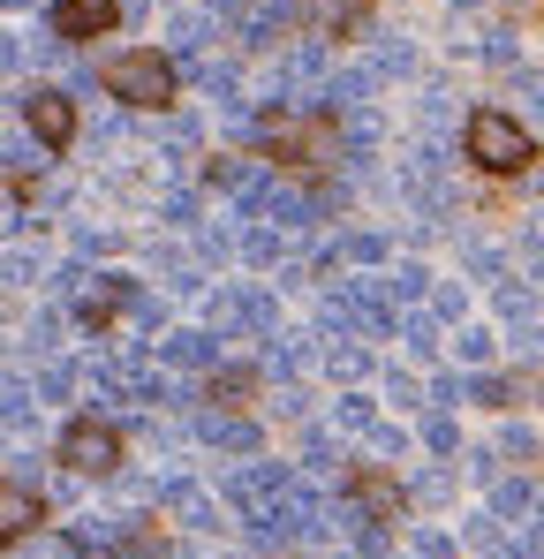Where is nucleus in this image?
Here are the masks:
<instances>
[{
	"label": "nucleus",
	"mask_w": 544,
	"mask_h": 559,
	"mask_svg": "<svg viewBox=\"0 0 544 559\" xmlns=\"http://www.w3.org/2000/svg\"><path fill=\"white\" fill-rule=\"evenodd\" d=\"M461 136H469V159H476L484 175H530V167H537V144H530V129H522L515 114H492V106H484V114H469Z\"/></svg>",
	"instance_id": "f257e3e1"
},
{
	"label": "nucleus",
	"mask_w": 544,
	"mask_h": 559,
	"mask_svg": "<svg viewBox=\"0 0 544 559\" xmlns=\"http://www.w3.org/2000/svg\"><path fill=\"white\" fill-rule=\"evenodd\" d=\"M159 212H167V219H175V227H189V219H197V197H181V189H175V197H167V204H159Z\"/></svg>",
	"instance_id": "79ce46f5"
},
{
	"label": "nucleus",
	"mask_w": 544,
	"mask_h": 559,
	"mask_svg": "<svg viewBox=\"0 0 544 559\" xmlns=\"http://www.w3.org/2000/svg\"><path fill=\"white\" fill-rule=\"evenodd\" d=\"M326 371H333V378H363V371H370V356H363V348H341V341H333V348H326Z\"/></svg>",
	"instance_id": "2f4dec72"
},
{
	"label": "nucleus",
	"mask_w": 544,
	"mask_h": 559,
	"mask_svg": "<svg viewBox=\"0 0 544 559\" xmlns=\"http://www.w3.org/2000/svg\"><path fill=\"white\" fill-rule=\"evenodd\" d=\"M137 280H121V273H98V280H84V295H76V318H84L91 333H106L121 310H137Z\"/></svg>",
	"instance_id": "0eeeda50"
},
{
	"label": "nucleus",
	"mask_w": 544,
	"mask_h": 559,
	"mask_svg": "<svg viewBox=\"0 0 544 559\" xmlns=\"http://www.w3.org/2000/svg\"><path fill=\"white\" fill-rule=\"evenodd\" d=\"M424 295H431V273L424 265H401L393 273V302H424Z\"/></svg>",
	"instance_id": "cd10ccee"
},
{
	"label": "nucleus",
	"mask_w": 544,
	"mask_h": 559,
	"mask_svg": "<svg viewBox=\"0 0 544 559\" xmlns=\"http://www.w3.org/2000/svg\"><path fill=\"white\" fill-rule=\"evenodd\" d=\"M0 8H31V0H0Z\"/></svg>",
	"instance_id": "8fccbe9b"
},
{
	"label": "nucleus",
	"mask_w": 544,
	"mask_h": 559,
	"mask_svg": "<svg viewBox=\"0 0 544 559\" xmlns=\"http://www.w3.org/2000/svg\"><path fill=\"white\" fill-rule=\"evenodd\" d=\"M204 38H212V23H204L197 8H175V15H167V46H175V53L197 61V53H204Z\"/></svg>",
	"instance_id": "dca6fc26"
},
{
	"label": "nucleus",
	"mask_w": 544,
	"mask_h": 559,
	"mask_svg": "<svg viewBox=\"0 0 544 559\" xmlns=\"http://www.w3.org/2000/svg\"><path fill=\"white\" fill-rule=\"evenodd\" d=\"M23 121H31V136H38L46 159H61V152L76 144V98L54 92V84H31V92H23Z\"/></svg>",
	"instance_id": "39448f33"
},
{
	"label": "nucleus",
	"mask_w": 544,
	"mask_h": 559,
	"mask_svg": "<svg viewBox=\"0 0 544 559\" xmlns=\"http://www.w3.org/2000/svg\"><path fill=\"white\" fill-rule=\"evenodd\" d=\"M363 15H370V0H303V38H348Z\"/></svg>",
	"instance_id": "1a4fd4ad"
},
{
	"label": "nucleus",
	"mask_w": 544,
	"mask_h": 559,
	"mask_svg": "<svg viewBox=\"0 0 544 559\" xmlns=\"http://www.w3.org/2000/svg\"><path fill=\"white\" fill-rule=\"evenodd\" d=\"M0 280H8V287H31V280H38V265H31V258H8V265H0Z\"/></svg>",
	"instance_id": "37998d69"
},
{
	"label": "nucleus",
	"mask_w": 544,
	"mask_h": 559,
	"mask_svg": "<svg viewBox=\"0 0 544 559\" xmlns=\"http://www.w3.org/2000/svg\"><path fill=\"white\" fill-rule=\"evenodd\" d=\"M31 393H38V385H15V378H0V424H31Z\"/></svg>",
	"instance_id": "393cba45"
},
{
	"label": "nucleus",
	"mask_w": 544,
	"mask_h": 559,
	"mask_svg": "<svg viewBox=\"0 0 544 559\" xmlns=\"http://www.w3.org/2000/svg\"><path fill=\"white\" fill-rule=\"evenodd\" d=\"M515 348H522L530 364H544V310L537 318H515Z\"/></svg>",
	"instance_id": "7c9ffc66"
},
{
	"label": "nucleus",
	"mask_w": 544,
	"mask_h": 559,
	"mask_svg": "<svg viewBox=\"0 0 544 559\" xmlns=\"http://www.w3.org/2000/svg\"><path fill=\"white\" fill-rule=\"evenodd\" d=\"M204 182H212V189H235V197H250V189L265 182V175H258V167H243V159H227V152H220V159H204Z\"/></svg>",
	"instance_id": "f3484780"
},
{
	"label": "nucleus",
	"mask_w": 544,
	"mask_h": 559,
	"mask_svg": "<svg viewBox=\"0 0 544 559\" xmlns=\"http://www.w3.org/2000/svg\"><path fill=\"white\" fill-rule=\"evenodd\" d=\"M31 385H38V408H46V401H69V393H76V371H69V364H46Z\"/></svg>",
	"instance_id": "4be33fe9"
},
{
	"label": "nucleus",
	"mask_w": 544,
	"mask_h": 559,
	"mask_svg": "<svg viewBox=\"0 0 544 559\" xmlns=\"http://www.w3.org/2000/svg\"><path fill=\"white\" fill-rule=\"evenodd\" d=\"M409 69H416V53H409V38H386V46L370 53V76H378V84H386V76H409Z\"/></svg>",
	"instance_id": "6ab92c4d"
},
{
	"label": "nucleus",
	"mask_w": 544,
	"mask_h": 559,
	"mask_svg": "<svg viewBox=\"0 0 544 559\" xmlns=\"http://www.w3.org/2000/svg\"><path fill=\"white\" fill-rule=\"evenodd\" d=\"M447 552H453L447 530H416V545H409V559H447Z\"/></svg>",
	"instance_id": "e433bc0d"
},
{
	"label": "nucleus",
	"mask_w": 544,
	"mask_h": 559,
	"mask_svg": "<svg viewBox=\"0 0 544 559\" xmlns=\"http://www.w3.org/2000/svg\"><path fill=\"white\" fill-rule=\"evenodd\" d=\"M98 84L121 98V106H167L175 98V61L167 53H114L98 69Z\"/></svg>",
	"instance_id": "7ed1b4c3"
},
{
	"label": "nucleus",
	"mask_w": 544,
	"mask_h": 559,
	"mask_svg": "<svg viewBox=\"0 0 544 559\" xmlns=\"http://www.w3.org/2000/svg\"><path fill=\"white\" fill-rule=\"evenodd\" d=\"M333 416H341L348 431H378V408H370L363 393H341V408H333Z\"/></svg>",
	"instance_id": "c85d7f7f"
},
{
	"label": "nucleus",
	"mask_w": 544,
	"mask_h": 559,
	"mask_svg": "<svg viewBox=\"0 0 544 559\" xmlns=\"http://www.w3.org/2000/svg\"><path fill=\"white\" fill-rule=\"evenodd\" d=\"M431 318H461V287H431Z\"/></svg>",
	"instance_id": "a19ab883"
},
{
	"label": "nucleus",
	"mask_w": 544,
	"mask_h": 559,
	"mask_svg": "<svg viewBox=\"0 0 544 559\" xmlns=\"http://www.w3.org/2000/svg\"><path fill=\"white\" fill-rule=\"evenodd\" d=\"M159 144H167V152H197V121H189V114H175V121L159 129Z\"/></svg>",
	"instance_id": "c9c22d12"
},
{
	"label": "nucleus",
	"mask_w": 544,
	"mask_h": 559,
	"mask_svg": "<svg viewBox=\"0 0 544 559\" xmlns=\"http://www.w3.org/2000/svg\"><path fill=\"white\" fill-rule=\"evenodd\" d=\"M492 8H507V15H522V8H530V0H492Z\"/></svg>",
	"instance_id": "09e8293b"
},
{
	"label": "nucleus",
	"mask_w": 544,
	"mask_h": 559,
	"mask_svg": "<svg viewBox=\"0 0 544 559\" xmlns=\"http://www.w3.org/2000/svg\"><path fill=\"white\" fill-rule=\"evenodd\" d=\"M416 114H424V129H447V121H453V92H439V84H431Z\"/></svg>",
	"instance_id": "473e14b6"
},
{
	"label": "nucleus",
	"mask_w": 544,
	"mask_h": 559,
	"mask_svg": "<svg viewBox=\"0 0 544 559\" xmlns=\"http://www.w3.org/2000/svg\"><path fill=\"white\" fill-rule=\"evenodd\" d=\"M453 8H484V0H453Z\"/></svg>",
	"instance_id": "3c124183"
},
{
	"label": "nucleus",
	"mask_w": 544,
	"mask_h": 559,
	"mask_svg": "<svg viewBox=\"0 0 544 559\" xmlns=\"http://www.w3.org/2000/svg\"><path fill=\"white\" fill-rule=\"evenodd\" d=\"M469 53H476V61H499V69H507V61H515V38H507V31H484V38H469Z\"/></svg>",
	"instance_id": "c756f323"
},
{
	"label": "nucleus",
	"mask_w": 544,
	"mask_h": 559,
	"mask_svg": "<svg viewBox=\"0 0 544 559\" xmlns=\"http://www.w3.org/2000/svg\"><path fill=\"white\" fill-rule=\"evenodd\" d=\"M212 333H220V341H235V333L272 341V333H280V302H272L265 287H250V280H220V287H212Z\"/></svg>",
	"instance_id": "f03ea898"
},
{
	"label": "nucleus",
	"mask_w": 544,
	"mask_h": 559,
	"mask_svg": "<svg viewBox=\"0 0 544 559\" xmlns=\"http://www.w3.org/2000/svg\"><path fill=\"white\" fill-rule=\"evenodd\" d=\"M522 250H530V265H544V212L522 227Z\"/></svg>",
	"instance_id": "a18cd8bd"
},
{
	"label": "nucleus",
	"mask_w": 544,
	"mask_h": 559,
	"mask_svg": "<svg viewBox=\"0 0 544 559\" xmlns=\"http://www.w3.org/2000/svg\"><path fill=\"white\" fill-rule=\"evenodd\" d=\"M401 341H409L416 364H431V356H439V318H431V310H409V318H401Z\"/></svg>",
	"instance_id": "a211bd4d"
},
{
	"label": "nucleus",
	"mask_w": 544,
	"mask_h": 559,
	"mask_svg": "<svg viewBox=\"0 0 544 559\" xmlns=\"http://www.w3.org/2000/svg\"><path fill=\"white\" fill-rule=\"evenodd\" d=\"M341 258H356V265H378V258H386V235H370V227L341 235Z\"/></svg>",
	"instance_id": "bb28decb"
},
{
	"label": "nucleus",
	"mask_w": 544,
	"mask_h": 559,
	"mask_svg": "<svg viewBox=\"0 0 544 559\" xmlns=\"http://www.w3.org/2000/svg\"><path fill=\"white\" fill-rule=\"evenodd\" d=\"M38 522H46V499L31 484H0V545H23Z\"/></svg>",
	"instance_id": "9d476101"
},
{
	"label": "nucleus",
	"mask_w": 544,
	"mask_h": 559,
	"mask_svg": "<svg viewBox=\"0 0 544 559\" xmlns=\"http://www.w3.org/2000/svg\"><path fill=\"white\" fill-rule=\"evenodd\" d=\"M461 265H469L476 280H507V258H499L492 242H469V250H461Z\"/></svg>",
	"instance_id": "a878e982"
},
{
	"label": "nucleus",
	"mask_w": 544,
	"mask_h": 559,
	"mask_svg": "<svg viewBox=\"0 0 544 559\" xmlns=\"http://www.w3.org/2000/svg\"><path fill=\"white\" fill-rule=\"evenodd\" d=\"M453 356H461L469 371H476V364H492V333H484V325H461V333H453Z\"/></svg>",
	"instance_id": "b1692460"
},
{
	"label": "nucleus",
	"mask_w": 544,
	"mask_h": 559,
	"mask_svg": "<svg viewBox=\"0 0 544 559\" xmlns=\"http://www.w3.org/2000/svg\"><path fill=\"white\" fill-rule=\"evenodd\" d=\"M515 98H522V106L544 121V76H537V69H515Z\"/></svg>",
	"instance_id": "72a5a7b5"
},
{
	"label": "nucleus",
	"mask_w": 544,
	"mask_h": 559,
	"mask_svg": "<svg viewBox=\"0 0 544 559\" xmlns=\"http://www.w3.org/2000/svg\"><path fill=\"white\" fill-rule=\"evenodd\" d=\"M54 454L76 468V476H114V468H121V431H114L106 416H76Z\"/></svg>",
	"instance_id": "20e7f679"
},
{
	"label": "nucleus",
	"mask_w": 544,
	"mask_h": 559,
	"mask_svg": "<svg viewBox=\"0 0 544 559\" xmlns=\"http://www.w3.org/2000/svg\"><path fill=\"white\" fill-rule=\"evenodd\" d=\"M159 273H167V287H197V265L181 250H159Z\"/></svg>",
	"instance_id": "4c0bfd02"
},
{
	"label": "nucleus",
	"mask_w": 544,
	"mask_h": 559,
	"mask_svg": "<svg viewBox=\"0 0 544 559\" xmlns=\"http://www.w3.org/2000/svg\"><path fill=\"white\" fill-rule=\"evenodd\" d=\"M469 476L476 484H499V454H469Z\"/></svg>",
	"instance_id": "49530a36"
},
{
	"label": "nucleus",
	"mask_w": 544,
	"mask_h": 559,
	"mask_svg": "<svg viewBox=\"0 0 544 559\" xmlns=\"http://www.w3.org/2000/svg\"><path fill=\"white\" fill-rule=\"evenodd\" d=\"M386 393H393L401 408H416V401H424V385H416V378H409V371H393V385H386Z\"/></svg>",
	"instance_id": "ea45409f"
},
{
	"label": "nucleus",
	"mask_w": 544,
	"mask_h": 559,
	"mask_svg": "<svg viewBox=\"0 0 544 559\" xmlns=\"http://www.w3.org/2000/svg\"><path fill=\"white\" fill-rule=\"evenodd\" d=\"M544 499H537V484H522V476H499L492 484V514L499 522H522V514H537Z\"/></svg>",
	"instance_id": "2eb2a0df"
},
{
	"label": "nucleus",
	"mask_w": 544,
	"mask_h": 559,
	"mask_svg": "<svg viewBox=\"0 0 544 559\" xmlns=\"http://www.w3.org/2000/svg\"><path fill=\"white\" fill-rule=\"evenodd\" d=\"M499 310H507V318H537L544 302H537V287H530V280H499Z\"/></svg>",
	"instance_id": "aec40b11"
},
{
	"label": "nucleus",
	"mask_w": 544,
	"mask_h": 559,
	"mask_svg": "<svg viewBox=\"0 0 544 559\" xmlns=\"http://www.w3.org/2000/svg\"><path fill=\"white\" fill-rule=\"evenodd\" d=\"M469 401H484V408H507V401H522V385H507V378L476 371V378H469Z\"/></svg>",
	"instance_id": "412c9836"
},
{
	"label": "nucleus",
	"mask_w": 544,
	"mask_h": 559,
	"mask_svg": "<svg viewBox=\"0 0 544 559\" xmlns=\"http://www.w3.org/2000/svg\"><path fill=\"white\" fill-rule=\"evenodd\" d=\"M409 491H416V499H447V491H453V476H447V468H424V476H416Z\"/></svg>",
	"instance_id": "58836bf2"
},
{
	"label": "nucleus",
	"mask_w": 544,
	"mask_h": 559,
	"mask_svg": "<svg viewBox=\"0 0 544 559\" xmlns=\"http://www.w3.org/2000/svg\"><path fill=\"white\" fill-rule=\"evenodd\" d=\"M197 431H204L220 454H235V462H250V454H258V424H243L235 408H220V416H197Z\"/></svg>",
	"instance_id": "9b49d317"
},
{
	"label": "nucleus",
	"mask_w": 544,
	"mask_h": 559,
	"mask_svg": "<svg viewBox=\"0 0 544 559\" xmlns=\"http://www.w3.org/2000/svg\"><path fill=\"white\" fill-rule=\"evenodd\" d=\"M243 242H250V235H235L227 219H204V258H220V265H227V258H235Z\"/></svg>",
	"instance_id": "5701e85b"
},
{
	"label": "nucleus",
	"mask_w": 544,
	"mask_h": 559,
	"mask_svg": "<svg viewBox=\"0 0 544 559\" xmlns=\"http://www.w3.org/2000/svg\"><path fill=\"white\" fill-rule=\"evenodd\" d=\"M152 499H159L167 514H181L189 530H212V522H220V507H212V491H197V484H152Z\"/></svg>",
	"instance_id": "f8f14e48"
},
{
	"label": "nucleus",
	"mask_w": 544,
	"mask_h": 559,
	"mask_svg": "<svg viewBox=\"0 0 544 559\" xmlns=\"http://www.w3.org/2000/svg\"><path fill=\"white\" fill-rule=\"evenodd\" d=\"M258 393V371H243V364H220V371H204V401H220V408H243Z\"/></svg>",
	"instance_id": "4468645a"
},
{
	"label": "nucleus",
	"mask_w": 544,
	"mask_h": 559,
	"mask_svg": "<svg viewBox=\"0 0 544 559\" xmlns=\"http://www.w3.org/2000/svg\"><path fill=\"white\" fill-rule=\"evenodd\" d=\"M424 447H431V454H461V431H453L447 416H431V424H424Z\"/></svg>",
	"instance_id": "f704fd0d"
},
{
	"label": "nucleus",
	"mask_w": 544,
	"mask_h": 559,
	"mask_svg": "<svg viewBox=\"0 0 544 559\" xmlns=\"http://www.w3.org/2000/svg\"><path fill=\"white\" fill-rule=\"evenodd\" d=\"M121 23V0H54V15H46V31L61 38V46H84V38H106Z\"/></svg>",
	"instance_id": "423d86ee"
},
{
	"label": "nucleus",
	"mask_w": 544,
	"mask_h": 559,
	"mask_svg": "<svg viewBox=\"0 0 544 559\" xmlns=\"http://www.w3.org/2000/svg\"><path fill=\"white\" fill-rule=\"evenodd\" d=\"M159 356L181 364V371H220V333H167Z\"/></svg>",
	"instance_id": "ddd939ff"
},
{
	"label": "nucleus",
	"mask_w": 544,
	"mask_h": 559,
	"mask_svg": "<svg viewBox=\"0 0 544 559\" xmlns=\"http://www.w3.org/2000/svg\"><path fill=\"white\" fill-rule=\"evenodd\" d=\"M8 227H23V219H15V197L0 189V235H8Z\"/></svg>",
	"instance_id": "de8ad7c7"
},
{
	"label": "nucleus",
	"mask_w": 544,
	"mask_h": 559,
	"mask_svg": "<svg viewBox=\"0 0 544 559\" xmlns=\"http://www.w3.org/2000/svg\"><path fill=\"white\" fill-rule=\"evenodd\" d=\"M38 559H46V552H38Z\"/></svg>",
	"instance_id": "603ef678"
},
{
	"label": "nucleus",
	"mask_w": 544,
	"mask_h": 559,
	"mask_svg": "<svg viewBox=\"0 0 544 559\" xmlns=\"http://www.w3.org/2000/svg\"><path fill=\"white\" fill-rule=\"evenodd\" d=\"M341 491L356 499L363 514H378V522H401V507H409V491L393 476H378V468H341Z\"/></svg>",
	"instance_id": "6e6552de"
},
{
	"label": "nucleus",
	"mask_w": 544,
	"mask_h": 559,
	"mask_svg": "<svg viewBox=\"0 0 544 559\" xmlns=\"http://www.w3.org/2000/svg\"><path fill=\"white\" fill-rule=\"evenodd\" d=\"M370 447H378V454H409V439H401L393 424H378V431H370Z\"/></svg>",
	"instance_id": "c03bdc74"
}]
</instances>
